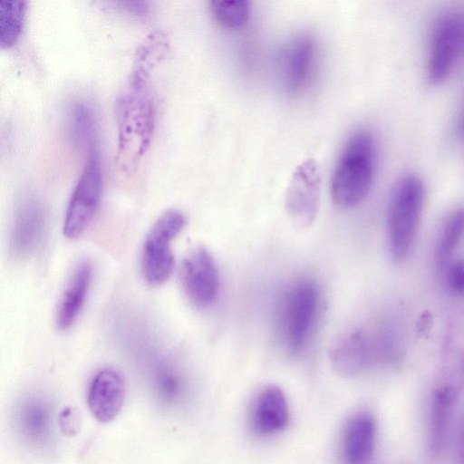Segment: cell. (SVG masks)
Here are the masks:
<instances>
[{"mask_svg": "<svg viewBox=\"0 0 464 464\" xmlns=\"http://www.w3.org/2000/svg\"><path fill=\"white\" fill-rule=\"evenodd\" d=\"M114 112L115 165L129 175L138 169L153 136L156 110L150 74L131 70L116 97Z\"/></svg>", "mask_w": 464, "mask_h": 464, "instance_id": "1", "label": "cell"}, {"mask_svg": "<svg viewBox=\"0 0 464 464\" xmlns=\"http://www.w3.org/2000/svg\"><path fill=\"white\" fill-rule=\"evenodd\" d=\"M376 144L367 129L353 132L345 143L334 167L330 192L333 201L348 208L368 195L374 179Z\"/></svg>", "mask_w": 464, "mask_h": 464, "instance_id": "2", "label": "cell"}, {"mask_svg": "<svg viewBox=\"0 0 464 464\" xmlns=\"http://www.w3.org/2000/svg\"><path fill=\"white\" fill-rule=\"evenodd\" d=\"M425 197L424 181L415 173L404 174L393 188L388 207L387 237L391 256L398 263L411 251Z\"/></svg>", "mask_w": 464, "mask_h": 464, "instance_id": "3", "label": "cell"}, {"mask_svg": "<svg viewBox=\"0 0 464 464\" xmlns=\"http://www.w3.org/2000/svg\"><path fill=\"white\" fill-rule=\"evenodd\" d=\"M319 307V287L313 279L299 278L286 288L279 307V329L283 343L291 353H297L305 347Z\"/></svg>", "mask_w": 464, "mask_h": 464, "instance_id": "4", "label": "cell"}, {"mask_svg": "<svg viewBox=\"0 0 464 464\" xmlns=\"http://www.w3.org/2000/svg\"><path fill=\"white\" fill-rule=\"evenodd\" d=\"M464 56V6L445 11L432 29L426 77L433 85L443 83Z\"/></svg>", "mask_w": 464, "mask_h": 464, "instance_id": "5", "label": "cell"}, {"mask_svg": "<svg viewBox=\"0 0 464 464\" xmlns=\"http://www.w3.org/2000/svg\"><path fill=\"white\" fill-rule=\"evenodd\" d=\"M102 173L95 148L86 150V159L71 195L63 221V235L80 237L92 222L101 201Z\"/></svg>", "mask_w": 464, "mask_h": 464, "instance_id": "6", "label": "cell"}, {"mask_svg": "<svg viewBox=\"0 0 464 464\" xmlns=\"http://www.w3.org/2000/svg\"><path fill=\"white\" fill-rule=\"evenodd\" d=\"M185 225V216L177 209H171L162 214L149 231L141 256L142 273L149 284L161 285L171 276L174 256L170 243Z\"/></svg>", "mask_w": 464, "mask_h": 464, "instance_id": "7", "label": "cell"}, {"mask_svg": "<svg viewBox=\"0 0 464 464\" xmlns=\"http://www.w3.org/2000/svg\"><path fill=\"white\" fill-rule=\"evenodd\" d=\"M180 281L188 300L198 308L211 305L219 292V274L214 258L207 248L198 246L184 257Z\"/></svg>", "mask_w": 464, "mask_h": 464, "instance_id": "8", "label": "cell"}, {"mask_svg": "<svg viewBox=\"0 0 464 464\" xmlns=\"http://www.w3.org/2000/svg\"><path fill=\"white\" fill-rule=\"evenodd\" d=\"M316 44L312 36L299 34L290 40L279 54V72L285 90L292 95L303 92L314 75Z\"/></svg>", "mask_w": 464, "mask_h": 464, "instance_id": "9", "label": "cell"}, {"mask_svg": "<svg viewBox=\"0 0 464 464\" xmlns=\"http://www.w3.org/2000/svg\"><path fill=\"white\" fill-rule=\"evenodd\" d=\"M319 201V169L314 160H307L297 167L292 177L285 206L294 221L307 227L316 218Z\"/></svg>", "mask_w": 464, "mask_h": 464, "instance_id": "10", "label": "cell"}, {"mask_svg": "<svg viewBox=\"0 0 464 464\" xmlns=\"http://www.w3.org/2000/svg\"><path fill=\"white\" fill-rule=\"evenodd\" d=\"M47 229V217L43 204L26 198L16 208L11 234L10 248L16 257H28L42 246Z\"/></svg>", "mask_w": 464, "mask_h": 464, "instance_id": "11", "label": "cell"}, {"mask_svg": "<svg viewBox=\"0 0 464 464\" xmlns=\"http://www.w3.org/2000/svg\"><path fill=\"white\" fill-rule=\"evenodd\" d=\"M330 358L338 374L353 378L365 372L377 357L367 334L362 330H353L337 341Z\"/></svg>", "mask_w": 464, "mask_h": 464, "instance_id": "12", "label": "cell"}, {"mask_svg": "<svg viewBox=\"0 0 464 464\" xmlns=\"http://www.w3.org/2000/svg\"><path fill=\"white\" fill-rule=\"evenodd\" d=\"M125 396L122 376L113 368H103L92 378L87 392V403L101 422L111 421L121 411Z\"/></svg>", "mask_w": 464, "mask_h": 464, "instance_id": "13", "label": "cell"}, {"mask_svg": "<svg viewBox=\"0 0 464 464\" xmlns=\"http://www.w3.org/2000/svg\"><path fill=\"white\" fill-rule=\"evenodd\" d=\"M288 420V405L282 390L272 385L261 390L251 407V430L261 436L275 434L285 429Z\"/></svg>", "mask_w": 464, "mask_h": 464, "instance_id": "14", "label": "cell"}, {"mask_svg": "<svg viewBox=\"0 0 464 464\" xmlns=\"http://www.w3.org/2000/svg\"><path fill=\"white\" fill-rule=\"evenodd\" d=\"M376 428L368 412L353 415L346 423L341 440L343 464H370L375 447Z\"/></svg>", "mask_w": 464, "mask_h": 464, "instance_id": "15", "label": "cell"}, {"mask_svg": "<svg viewBox=\"0 0 464 464\" xmlns=\"http://www.w3.org/2000/svg\"><path fill=\"white\" fill-rule=\"evenodd\" d=\"M92 275V266L87 261L80 263L73 271L56 313V324L60 329L69 328L77 320L89 294Z\"/></svg>", "mask_w": 464, "mask_h": 464, "instance_id": "16", "label": "cell"}, {"mask_svg": "<svg viewBox=\"0 0 464 464\" xmlns=\"http://www.w3.org/2000/svg\"><path fill=\"white\" fill-rule=\"evenodd\" d=\"M51 410L41 398L26 399L17 411L18 428L24 438L34 446L44 445L51 432Z\"/></svg>", "mask_w": 464, "mask_h": 464, "instance_id": "17", "label": "cell"}, {"mask_svg": "<svg viewBox=\"0 0 464 464\" xmlns=\"http://www.w3.org/2000/svg\"><path fill=\"white\" fill-rule=\"evenodd\" d=\"M455 396V391L450 386L440 387L433 393L429 425L430 450L433 453L439 452L443 447Z\"/></svg>", "mask_w": 464, "mask_h": 464, "instance_id": "18", "label": "cell"}, {"mask_svg": "<svg viewBox=\"0 0 464 464\" xmlns=\"http://www.w3.org/2000/svg\"><path fill=\"white\" fill-rule=\"evenodd\" d=\"M169 47V38L164 31H151L138 45L132 69L150 74L151 70L164 59Z\"/></svg>", "mask_w": 464, "mask_h": 464, "instance_id": "19", "label": "cell"}, {"mask_svg": "<svg viewBox=\"0 0 464 464\" xmlns=\"http://www.w3.org/2000/svg\"><path fill=\"white\" fill-rule=\"evenodd\" d=\"M26 11V3L18 0L0 1V45L13 46L19 38Z\"/></svg>", "mask_w": 464, "mask_h": 464, "instance_id": "20", "label": "cell"}, {"mask_svg": "<svg viewBox=\"0 0 464 464\" xmlns=\"http://www.w3.org/2000/svg\"><path fill=\"white\" fill-rule=\"evenodd\" d=\"M464 237V207L452 211L440 235L436 256L443 264L453 255Z\"/></svg>", "mask_w": 464, "mask_h": 464, "instance_id": "21", "label": "cell"}, {"mask_svg": "<svg viewBox=\"0 0 464 464\" xmlns=\"http://www.w3.org/2000/svg\"><path fill=\"white\" fill-rule=\"evenodd\" d=\"M209 8L215 20L226 28H239L249 18L250 7L247 1L212 0Z\"/></svg>", "mask_w": 464, "mask_h": 464, "instance_id": "22", "label": "cell"}, {"mask_svg": "<svg viewBox=\"0 0 464 464\" xmlns=\"http://www.w3.org/2000/svg\"><path fill=\"white\" fill-rule=\"evenodd\" d=\"M72 129L85 150L96 147L95 123L92 109L84 102H76L70 110Z\"/></svg>", "mask_w": 464, "mask_h": 464, "instance_id": "23", "label": "cell"}, {"mask_svg": "<svg viewBox=\"0 0 464 464\" xmlns=\"http://www.w3.org/2000/svg\"><path fill=\"white\" fill-rule=\"evenodd\" d=\"M157 383L160 390L167 396L175 397L181 388L178 373L168 365H162L157 372Z\"/></svg>", "mask_w": 464, "mask_h": 464, "instance_id": "24", "label": "cell"}, {"mask_svg": "<svg viewBox=\"0 0 464 464\" xmlns=\"http://www.w3.org/2000/svg\"><path fill=\"white\" fill-rule=\"evenodd\" d=\"M59 425L61 430L65 435H75L80 426V416L78 411L73 408L64 409L59 416Z\"/></svg>", "mask_w": 464, "mask_h": 464, "instance_id": "25", "label": "cell"}, {"mask_svg": "<svg viewBox=\"0 0 464 464\" xmlns=\"http://www.w3.org/2000/svg\"><path fill=\"white\" fill-rule=\"evenodd\" d=\"M448 284L455 294H464V260L453 263L449 270Z\"/></svg>", "mask_w": 464, "mask_h": 464, "instance_id": "26", "label": "cell"}, {"mask_svg": "<svg viewBox=\"0 0 464 464\" xmlns=\"http://www.w3.org/2000/svg\"><path fill=\"white\" fill-rule=\"evenodd\" d=\"M459 459L461 460V464H464V429L459 441Z\"/></svg>", "mask_w": 464, "mask_h": 464, "instance_id": "27", "label": "cell"}, {"mask_svg": "<svg viewBox=\"0 0 464 464\" xmlns=\"http://www.w3.org/2000/svg\"><path fill=\"white\" fill-rule=\"evenodd\" d=\"M463 128H464V118H463Z\"/></svg>", "mask_w": 464, "mask_h": 464, "instance_id": "28", "label": "cell"}]
</instances>
